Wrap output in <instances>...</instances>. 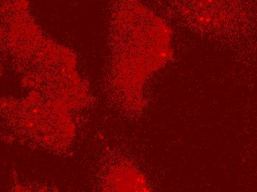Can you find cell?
<instances>
[{"mask_svg":"<svg viewBox=\"0 0 257 192\" xmlns=\"http://www.w3.org/2000/svg\"><path fill=\"white\" fill-rule=\"evenodd\" d=\"M184 2L186 3L185 6L187 9L186 12L196 14L200 12V18L206 19L207 21L219 18L221 12H225L221 9L226 7L223 5L225 0H184Z\"/></svg>","mask_w":257,"mask_h":192,"instance_id":"1","label":"cell"}]
</instances>
